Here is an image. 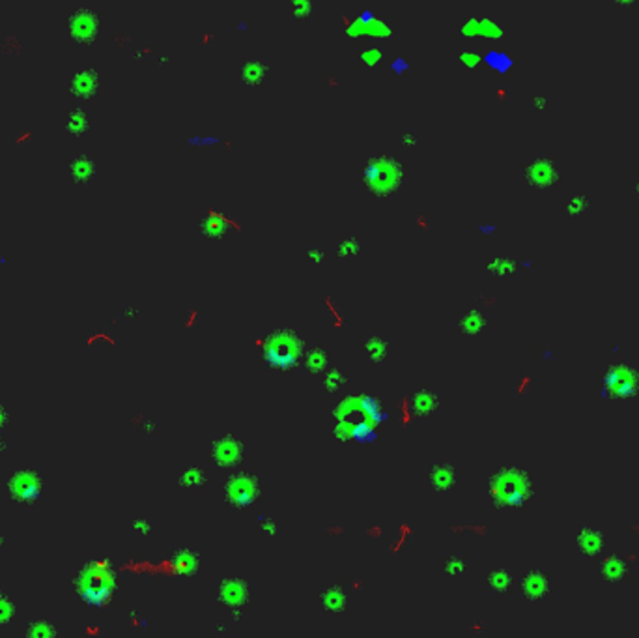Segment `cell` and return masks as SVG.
<instances>
[{"instance_id":"obj_1","label":"cell","mask_w":639,"mask_h":638,"mask_svg":"<svg viewBox=\"0 0 639 638\" xmlns=\"http://www.w3.org/2000/svg\"><path fill=\"white\" fill-rule=\"evenodd\" d=\"M359 180L378 201H389L406 182V165L387 154L368 156L359 167Z\"/></svg>"},{"instance_id":"obj_2","label":"cell","mask_w":639,"mask_h":638,"mask_svg":"<svg viewBox=\"0 0 639 638\" xmlns=\"http://www.w3.org/2000/svg\"><path fill=\"white\" fill-rule=\"evenodd\" d=\"M114 571L111 564L107 560L90 561L88 566L83 567L75 580V590L79 597L88 606L94 609H105L112 599L114 592Z\"/></svg>"},{"instance_id":"obj_3","label":"cell","mask_w":639,"mask_h":638,"mask_svg":"<svg viewBox=\"0 0 639 638\" xmlns=\"http://www.w3.org/2000/svg\"><path fill=\"white\" fill-rule=\"evenodd\" d=\"M6 489L11 494V498H15L17 502L36 504L41 498L43 483H41V477L34 470H19L15 474H11V477L6 483Z\"/></svg>"},{"instance_id":"obj_4","label":"cell","mask_w":639,"mask_h":638,"mask_svg":"<svg viewBox=\"0 0 639 638\" xmlns=\"http://www.w3.org/2000/svg\"><path fill=\"white\" fill-rule=\"evenodd\" d=\"M264 354H266L267 361H269L271 367L288 371L294 367L297 358H300V348H297V341H295V339H290V337L286 335L283 337V339L273 341L271 345L266 341Z\"/></svg>"},{"instance_id":"obj_5","label":"cell","mask_w":639,"mask_h":638,"mask_svg":"<svg viewBox=\"0 0 639 638\" xmlns=\"http://www.w3.org/2000/svg\"><path fill=\"white\" fill-rule=\"evenodd\" d=\"M522 173L529 184L534 187H548V185L556 184L559 171H557L556 163L548 157H531L529 161L523 163Z\"/></svg>"},{"instance_id":"obj_6","label":"cell","mask_w":639,"mask_h":638,"mask_svg":"<svg viewBox=\"0 0 639 638\" xmlns=\"http://www.w3.org/2000/svg\"><path fill=\"white\" fill-rule=\"evenodd\" d=\"M241 230L243 227L239 223H236L234 219L227 218V215H222L221 212H217V210H210V212L202 218L201 223V230L202 234L208 236V238H212V240H219L222 236L227 234L228 230Z\"/></svg>"},{"instance_id":"obj_7","label":"cell","mask_w":639,"mask_h":638,"mask_svg":"<svg viewBox=\"0 0 639 638\" xmlns=\"http://www.w3.org/2000/svg\"><path fill=\"white\" fill-rule=\"evenodd\" d=\"M271 72V66L266 60H247L239 69V83L247 88H256L264 84Z\"/></svg>"},{"instance_id":"obj_8","label":"cell","mask_w":639,"mask_h":638,"mask_svg":"<svg viewBox=\"0 0 639 638\" xmlns=\"http://www.w3.org/2000/svg\"><path fill=\"white\" fill-rule=\"evenodd\" d=\"M17 614V603L4 592H0V629L8 627Z\"/></svg>"},{"instance_id":"obj_9","label":"cell","mask_w":639,"mask_h":638,"mask_svg":"<svg viewBox=\"0 0 639 638\" xmlns=\"http://www.w3.org/2000/svg\"><path fill=\"white\" fill-rule=\"evenodd\" d=\"M314 8V0H290V13L295 22H307Z\"/></svg>"},{"instance_id":"obj_10","label":"cell","mask_w":639,"mask_h":638,"mask_svg":"<svg viewBox=\"0 0 639 638\" xmlns=\"http://www.w3.org/2000/svg\"><path fill=\"white\" fill-rule=\"evenodd\" d=\"M58 634V629L53 625L51 622H45V620H39V622H34L30 627L27 629V637L32 638H53Z\"/></svg>"},{"instance_id":"obj_11","label":"cell","mask_w":639,"mask_h":638,"mask_svg":"<svg viewBox=\"0 0 639 638\" xmlns=\"http://www.w3.org/2000/svg\"><path fill=\"white\" fill-rule=\"evenodd\" d=\"M323 305H325V309H328V313H329V317H331V322H333L335 330H344L346 317L342 314V311L339 309L337 302H335L333 298L329 296V294L328 296H323Z\"/></svg>"},{"instance_id":"obj_12","label":"cell","mask_w":639,"mask_h":638,"mask_svg":"<svg viewBox=\"0 0 639 638\" xmlns=\"http://www.w3.org/2000/svg\"><path fill=\"white\" fill-rule=\"evenodd\" d=\"M413 532H415L413 526H410V524H406V522H402L401 526H398V536H396V539L393 541V543H391V547H389L391 554L393 556L398 554V552L402 550V547L408 543V539L413 536Z\"/></svg>"},{"instance_id":"obj_13","label":"cell","mask_w":639,"mask_h":638,"mask_svg":"<svg viewBox=\"0 0 639 638\" xmlns=\"http://www.w3.org/2000/svg\"><path fill=\"white\" fill-rule=\"evenodd\" d=\"M398 408H401V423H402V427L412 425L413 420H415V416H417V412H415V408H413L412 399L408 397V395H404V397L401 399V404H398Z\"/></svg>"},{"instance_id":"obj_14","label":"cell","mask_w":639,"mask_h":638,"mask_svg":"<svg viewBox=\"0 0 639 638\" xmlns=\"http://www.w3.org/2000/svg\"><path fill=\"white\" fill-rule=\"evenodd\" d=\"M359 251V244H357L354 238H346V240H340L339 246H337V253H339V257H350L354 253Z\"/></svg>"},{"instance_id":"obj_15","label":"cell","mask_w":639,"mask_h":638,"mask_svg":"<svg viewBox=\"0 0 639 638\" xmlns=\"http://www.w3.org/2000/svg\"><path fill=\"white\" fill-rule=\"evenodd\" d=\"M382 60V51L372 47V49H367L361 53V64L367 67H374L378 62Z\"/></svg>"},{"instance_id":"obj_16","label":"cell","mask_w":639,"mask_h":638,"mask_svg":"<svg viewBox=\"0 0 639 638\" xmlns=\"http://www.w3.org/2000/svg\"><path fill=\"white\" fill-rule=\"evenodd\" d=\"M384 341H382V337H372L370 341L367 343V350H368V358L374 359V356H378V354H384Z\"/></svg>"},{"instance_id":"obj_17","label":"cell","mask_w":639,"mask_h":638,"mask_svg":"<svg viewBox=\"0 0 639 638\" xmlns=\"http://www.w3.org/2000/svg\"><path fill=\"white\" fill-rule=\"evenodd\" d=\"M131 532H133L135 536H150L152 526L146 521H135L133 524H131Z\"/></svg>"},{"instance_id":"obj_18","label":"cell","mask_w":639,"mask_h":638,"mask_svg":"<svg viewBox=\"0 0 639 638\" xmlns=\"http://www.w3.org/2000/svg\"><path fill=\"white\" fill-rule=\"evenodd\" d=\"M199 319H201V311H199V309H191L184 320L185 330H193L196 326V322H199Z\"/></svg>"},{"instance_id":"obj_19","label":"cell","mask_w":639,"mask_h":638,"mask_svg":"<svg viewBox=\"0 0 639 638\" xmlns=\"http://www.w3.org/2000/svg\"><path fill=\"white\" fill-rule=\"evenodd\" d=\"M382 533H384V528L379 526V524L367 528V536L370 539H379V538H382Z\"/></svg>"},{"instance_id":"obj_20","label":"cell","mask_w":639,"mask_h":638,"mask_svg":"<svg viewBox=\"0 0 639 638\" xmlns=\"http://www.w3.org/2000/svg\"><path fill=\"white\" fill-rule=\"evenodd\" d=\"M415 140H417V137H415V133H413V131H410V133H404V139H402V142H404V146H413L415 145Z\"/></svg>"},{"instance_id":"obj_21","label":"cell","mask_w":639,"mask_h":638,"mask_svg":"<svg viewBox=\"0 0 639 638\" xmlns=\"http://www.w3.org/2000/svg\"><path fill=\"white\" fill-rule=\"evenodd\" d=\"M344 532H346L344 526H331V528H328V533L331 536V538H339V536H342Z\"/></svg>"},{"instance_id":"obj_22","label":"cell","mask_w":639,"mask_h":638,"mask_svg":"<svg viewBox=\"0 0 639 638\" xmlns=\"http://www.w3.org/2000/svg\"><path fill=\"white\" fill-rule=\"evenodd\" d=\"M8 425V412L6 408L0 404V431H4V427Z\"/></svg>"},{"instance_id":"obj_23","label":"cell","mask_w":639,"mask_h":638,"mask_svg":"<svg viewBox=\"0 0 639 638\" xmlns=\"http://www.w3.org/2000/svg\"><path fill=\"white\" fill-rule=\"evenodd\" d=\"M419 227H421V229H428V223H426V218H423V215H421V218H419Z\"/></svg>"},{"instance_id":"obj_24","label":"cell","mask_w":639,"mask_h":638,"mask_svg":"<svg viewBox=\"0 0 639 638\" xmlns=\"http://www.w3.org/2000/svg\"><path fill=\"white\" fill-rule=\"evenodd\" d=\"M363 586H365V583H363V580H357V583L351 584V588H354V590H361Z\"/></svg>"},{"instance_id":"obj_25","label":"cell","mask_w":639,"mask_h":638,"mask_svg":"<svg viewBox=\"0 0 639 638\" xmlns=\"http://www.w3.org/2000/svg\"><path fill=\"white\" fill-rule=\"evenodd\" d=\"M619 4H626V2H632V0H617Z\"/></svg>"}]
</instances>
